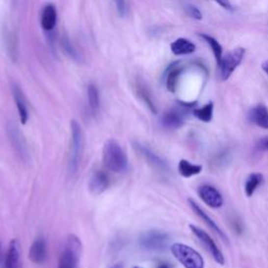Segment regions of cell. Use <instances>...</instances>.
Wrapping results in <instances>:
<instances>
[{
  "label": "cell",
  "instance_id": "6da1fadb",
  "mask_svg": "<svg viewBox=\"0 0 268 268\" xmlns=\"http://www.w3.org/2000/svg\"><path fill=\"white\" fill-rule=\"evenodd\" d=\"M103 162L108 170L115 173H121L127 169V156L116 140L109 139L105 143L103 147Z\"/></svg>",
  "mask_w": 268,
  "mask_h": 268
},
{
  "label": "cell",
  "instance_id": "7a4b0ae2",
  "mask_svg": "<svg viewBox=\"0 0 268 268\" xmlns=\"http://www.w3.org/2000/svg\"><path fill=\"white\" fill-rule=\"evenodd\" d=\"M72 129V138H70V148L68 156V173L69 175H75L78 172L79 165L81 162V157L83 153L84 136L81 126L77 121H73L70 124Z\"/></svg>",
  "mask_w": 268,
  "mask_h": 268
},
{
  "label": "cell",
  "instance_id": "3957f363",
  "mask_svg": "<svg viewBox=\"0 0 268 268\" xmlns=\"http://www.w3.org/2000/svg\"><path fill=\"white\" fill-rule=\"evenodd\" d=\"M171 251L185 268H204V261L198 251L183 243H175Z\"/></svg>",
  "mask_w": 268,
  "mask_h": 268
},
{
  "label": "cell",
  "instance_id": "277c9868",
  "mask_svg": "<svg viewBox=\"0 0 268 268\" xmlns=\"http://www.w3.org/2000/svg\"><path fill=\"white\" fill-rule=\"evenodd\" d=\"M82 244L80 239L75 235H70L60 256L58 268H78Z\"/></svg>",
  "mask_w": 268,
  "mask_h": 268
},
{
  "label": "cell",
  "instance_id": "5b68a950",
  "mask_svg": "<svg viewBox=\"0 0 268 268\" xmlns=\"http://www.w3.org/2000/svg\"><path fill=\"white\" fill-rule=\"evenodd\" d=\"M139 245L144 249L151 251H161L168 246L169 236L161 231H148L140 235Z\"/></svg>",
  "mask_w": 268,
  "mask_h": 268
},
{
  "label": "cell",
  "instance_id": "8992f818",
  "mask_svg": "<svg viewBox=\"0 0 268 268\" xmlns=\"http://www.w3.org/2000/svg\"><path fill=\"white\" fill-rule=\"evenodd\" d=\"M244 54H245V50L242 47H237L228 53L225 57H222L221 63L218 66L220 68V77L222 81H226L233 75L235 69L241 64Z\"/></svg>",
  "mask_w": 268,
  "mask_h": 268
},
{
  "label": "cell",
  "instance_id": "52a82bcc",
  "mask_svg": "<svg viewBox=\"0 0 268 268\" xmlns=\"http://www.w3.org/2000/svg\"><path fill=\"white\" fill-rule=\"evenodd\" d=\"M190 228H191V231L193 232V234L203 244V246L210 251L211 255L213 256V258L215 259V261L220 265H224V262H225L224 256L221 253V250H220L218 248V246L216 245V243L214 242V240H213L210 237V235L207 234L204 231L200 230L199 227H197V226L192 225V224L190 225Z\"/></svg>",
  "mask_w": 268,
  "mask_h": 268
},
{
  "label": "cell",
  "instance_id": "ba28073f",
  "mask_svg": "<svg viewBox=\"0 0 268 268\" xmlns=\"http://www.w3.org/2000/svg\"><path fill=\"white\" fill-rule=\"evenodd\" d=\"M7 134H9L10 140L13 148L17 154L23 161H26L28 157V150L26 144V140L23 139L22 134L19 131V128L15 124H9L7 126Z\"/></svg>",
  "mask_w": 268,
  "mask_h": 268
},
{
  "label": "cell",
  "instance_id": "9c48e42d",
  "mask_svg": "<svg viewBox=\"0 0 268 268\" xmlns=\"http://www.w3.org/2000/svg\"><path fill=\"white\" fill-rule=\"evenodd\" d=\"M198 194L203 202L213 209H218L223 206L222 195L214 187L204 185L199 188Z\"/></svg>",
  "mask_w": 268,
  "mask_h": 268
},
{
  "label": "cell",
  "instance_id": "30bf717a",
  "mask_svg": "<svg viewBox=\"0 0 268 268\" xmlns=\"http://www.w3.org/2000/svg\"><path fill=\"white\" fill-rule=\"evenodd\" d=\"M110 185L109 176L104 171H96L89 180V191L92 195H101L104 193Z\"/></svg>",
  "mask_w": 268,
  "mask_h": 268
},
{
  "label": "cell",
  "instance_id": "8fae6325",
  "mask_svg": "<svg viewBox=\"0 0 268 268\" xmlns=\"http://www.w3.org/2000/svg\"><path fill=\"white\" fill-rule=\"evenodd\" d=\"M4 268H22L21 262V250L18 240L13 239L6 251Z\"/></svg>",
  "mask_w": 268,
  "mask_h": 268
},
{
  "label": "cell",
  "instance_id": "7c38bea8",
  "mask_svg": "<svg viewBox=\"0 0 268 268\" xmlns=\"http://www.w3.org/2000/svg\"><path fill=\"white\" fill-rule=\"evenodd\" d=\"M28 257L30 261L35 264H42L45 262L47 257V247L46 242L43 238H38L31 244Z\"/></svg>",
  "mask_w": 268,
  "mask_h": 268
},
{
  "label": "cell",
  "instance_id": "4fadbf2b",
  "mask_svg": "<svg viewBox=\"0 0 268 268\" xmlns=\"http://www.w3.org/2000/svg\"><path fill=\"white\" fill-rule=\"evenodd\" d=\"M184 112L179 109H170L161 117L163 127L168 129H178L184 125Z\"/></svg>",
  "mask_w": 268,
  "mask_h": 268
},
{
  "label": "cell",
  "instance_id": "5bb4252c",
  "mask_svg": "<svg viewBox=\"0 0 268 268\" xmlns=\"http://www.w3.org/2000/svg\"><path fill=\"white\" fill-rule=\"evenodd\" d=\"M188 203H190V206H191L192 210L195 212V214H196L197 216H198V217L202 220V221H204V223H206V224L211 228V230H213L216 234H218V235L220 236V237H221L223 240H226V239H227V238H226V236L224 235V233L221 231V228H220V227L217 225V223L214 221V220H213V219L207 214V213L204 212V211L198 206V204H197V203H196L194 200H192V199H188Z\"/></svg>",
  "mask_w": 268,
  "mask_h": 268
},
{
  "label": "cell",
  "instance_id": "9a60e30c",
  "mask_svg": "<svg viewBox=\"0 0 268 268\" xmlns=\"http://www.w3.org/2000/svg\"><path fill=\"white\" fill-rule=\"evenodd\" d=\"M249 121L258 127L268 130V109L266 106L260 104L254 107L249 112Z\"/></svg>",
  "mask_w": 268,
  "mask_h": 268
},
{
  "label": "cell",
  "instance_id": "2e32d148",
  "mask_svg": "<svg viewBox=\"0 0 268 268\" xmlns=\"http://www.w3.org/2000/svg\"><path fill=\"white\" fill-rule=\"evenodd\" d=\"M13 90V96L16 102V106H17V110H18V114L20 117L21 124L26 125L27 120H28V109H27V101L25 96H23L22 90L18 87L17 85H14L12 87Z\"/></svg>",
  "mask_w": 268,
  "mask_h": 268
},
{
  "label": "cell",
  "instance_id": "e0dca14e",
  "mask_svg": "<svg viewBox=\"0 0 268 268\" xmlns=\"http://www.w3.org/2000/svg\"><path fill=\"white\" fill-rule=\"evenodd\" d=\"M134 148L137 150V152H139V154H141V156L145 157V160L153 165L154 168L159 169V170H165L167 169V164L165 162L161 159L160 156H157L156 154H154L151 150L148 149L145 146H141L140 144H134Z\"/></svg>",
  "mask_w": 268,
  "mask_h": 268
},
{
  "label": "cell",
  "instance_id": "ac0fdd59",
  "mask_svg": "<svg viewBox=\"0 0 268 268\" xmlns=\"http://www.w3.org/2000/svg\"><path fill=\"white\" fill-rule=\"evenodd\" d=\"M57 23V10L53 4H47L41 14V26L46 31H51L56 27Z\"/></svg>",
  "mask_w": 268,
  "mask_h": 268
},
{
  "label": "cell",
  "instance_id": "d6986e66",
  "mask_svg": "<svg viewBox=\"0 0 268 268\" xmlns=\"http://www.w3.org/2000/svg\"><path fill=\"white\" fill-rule=\"evenodd\" d=\"M172 53L176 56L190 54L196 51V45L186 38H179L171 44Z\"/></svg>",
  "mask_w": 268,
  "mask_h": 268
},
{
  "label": "cell",
  "instance_id": "ffe728a7",
  "mask_svg": "<svg viewBox=\"0 0 268 268\" xmlns=\"http://www.w3.org/2000/svg\"><path fill=\"white\" fill-rule=\"evenodd\" d=\"M183 72L184 68L178 66V63H174L172 66H170L167 75V88L169 91L175 92L178 80Z\"/></svg>",
  "mask_w": 268,
  "mask_h": 268
},
{
  "label": "cell",
  "instance_id": "44dd1931",
  "mask_svg": "<svg viewBox=\"0 0 268 268\" xmlns=\"http://www.w3.org/2000/svg\"><path fill=\"white\" fill-rule=\"evenodd\" d=\"M178 171L181 176L188 178L200 174L202 167L199 164H193L186 160H181L178 164Z\"/></svg>",
  "mask_w": 268,
  "mask_h": 268
},
{
  "label": "cell",
  "instance_id": "7402d4cb",
  "mask_svg": "<svg viewBox=\"0 0 268 268\" xmlns=\"http://www.w3.org/2000/svg\"><path fill=\"white\" fill-rule=\"evenodd\" d=\"M88 103L93 115H97L100 111V93L98 88L93 84H90L87 89Z\"/></svg>",
  "mask_w": 268,
  "mask_h": 268
},
{
  "label": "cell",
  "instance_id": "603a6c76",
  "mask_svg": "<svg viewBox=\"0 0 268 268\" xmlns=\"http://www.w3.org/2000/svg\"><path fill=\"white\" fill-rule=\"evenodd\" d=\"M200 37L211 46V49L213 51V54H214V56H215L217 65L219 66L220 63H221V60H222V51L223 50H222L221 44H220L215 38H213L210 35L200 34Z\"/></svg>",
  "mask_w": 268,
  "mask_h": 268
},
{
  "label": "cell",
  "instance_id": "cb8c5ba5",
  "mask_svg": "<svg viewBox=\"0 0 268 268\" xmlns=\"http://www.w3.org/2000/svg\"><path fill=\"white\" fill-rule=\"evenodd\" d=\"M213 112H214V104L210 102L207 105L201 108L193 109V114L201 122L209 123L213 119Z\"/></svg>",
  "mask_w": 268,
  "mask_h": 268
},
{
  "label": "cell",
  "instance_id": "d4e9b609",
  "mask_svg": "<svg viewBox=\"0 0 268 268\" xmlns=\"http://www.w3.org/2000/svg\"><path fill=\"white\" fill-rule=\"evenodd\" d=\"M263 183V175L259 174V173H254V174L249 175L245 184V193L248 197L254 195L255 191L259 186H261Z\"/></svg>",
  "mask_w": 268,
  "mask_h": 268
},
{
  "label": "cell",
  "instance_id": "484cf974",
  "mask_svg": "<svg viewBox=\"0 0 268 268\" xmlns=\"http://www.w3.org/2000/svg\"><path fill=\"white\" fill-rule=\"evenodd\" d=\"M61 45L69 58H72L73 60H79V58H80V54H79L78 51L75 49V46L73 45L72 41L69 40V38L67 36L62 37Z\"/></svg>",
  "mask_w": 268,
  "mask_h": 268
},
{
  "label": "cell",
  "instance_id": "4316f807",
  "mask_svg": "<svg viewBox=\"0 0 268 268\" xmlns=\"http://www.w3.org/2000/svg\"><path fill=\"white\" fill-rule=\"evenodd\" d=\"M137 92H138V96L140 97V99L145 102V104L149 107V109L151 110L153 113H156V107L154 105V102L152 100V97H151V94H150L149 90L145 87V86L139 85Z\"/></svg>",
  "mask_w": 268,
  "mask_h": 268
},
{
  "label": "cell",
  "instance_id": "83f0119b",
  "mask_svg": "<svg viewBox=\"0 0 268 268\" xmlns=\"http://www.w3.org/2000/svg\"><path fill=\"white\" fill-rule=\"evenodd\" d=\"M186 12L193 19H196V20H201L202 19V13L200 12V10L198 9V7L195 6V5H192V4L187 5L186 6Z\"/></svg>",
  "mask_w": 268,
  "mask_h": 268
},
{
  "label": "cell",
  "instance_id": "f1b7e54d",
  "mask_svg": "<svg viewBox=\"0 0 268 268\" xmlns=\"http://www.w3.org/2000/svg\"><path fill=\"white\" fill-rule=\"evenodd\" d=\"M115 5H116V10L121 17H124L126 15V12H127V1L126 0H114Z\"/></svg>",
  "mask_w": 268,
  "mask_h": 268
},
{
  "label": "cell",
  "instance_id": "f546056e",
  "mask_svg": "<svg viewBox=\"0 0 268 268\" xmlns=\"http://www.w3.org/2000/svg\"><path fill=\"white\" fill-rule=\"evenodd\" d=\"M220 6H222L225 10H232V3L230 0H214Z\"/></svg>",
  "mask_w": 268,
  "mask_h": 268
},
{
  "label": "cell",
  "instance_id": "4dcf8cb0",
  "mask_svg": "<svg viewBox=\"0 0 268 268\" xmlns=\"http://www.w3.org/2000/svg\"><path fill=\"white\" fill-rule=\"evenodd\" d=\"M259 146H260V148H261V149L268 150V136L262 138L261 141H260V145Z\"/></svg>",
  "mask_w": 268,
  "mask_h": 268
},
{
  "label": "cell",
  "instance_id": "1f68e13d",
  "mask_svg": "<svg viewBox=\"0 0 268 268\" xmlns=\"http://www.w3.org/2000/svg\"><path fill=\"white\" fill-rule=\"evenodd\" d=\"M262 69L266 73V75L268 76V61H265L262 64Z\"/></svg>",
  "mask_w": 268,
  "mask_h": 268
},
{
  "label": "cell",
  "instance_id": "d6a6232c",
  "mask_svg": "<svg viewBox=\"0 0 268 268\" xmlns=\"http://www.w3.org/2000/svg\"><path fill=\"white\" fill-rule=\"evenodd\" d=\"M157 268H170V266L167 263H161Z\"/></svg>",
  "mask_w": 268,
  "mask_h": 268
},
{
  "label": "cell",
  "instance_id": "836d02e7",
  "mask_svg": "<svg viewBox=\"0 0 268 268\" xmlns=\"http://www.w3.org/2000/svg\"><path fill=\"white\" fill-rule=\"evenodd\" d=\"M110 268H124V267H123L122 264H115V265H113L112 267H110Z\"/></svg>",
  "mask_w": 268,
  "mask_h": 268
},
{
  "label": "cell",
  "instance_id": "e575fe53",
  "mask_svg": "<svg viewBox=\"0 0 268 268\" xmlns=\"http://www.w3.org/2000/svg\"><path fill=\"white\" fill-rule=\"evenodd\" d=\"M133 268H141V267H138V266H136V267H133Z\"/></svg>",
  "mask_w": 268,
  "mask_h": 268
},
{
  "label": "cell",
  "instance_id": "d590c367",
  "mask_svg": "<svg viewBox=\"0 0 268 268\" xmlns=\"http://www.w3.org/2000/svg\"><path fill=\"white\" fill-rule=\"evenodd\" d=\"M0 249H1V245H0Z\"/></svg>",
  "mask_w": 268,
  "mask_h": 268
}]
</instances>
